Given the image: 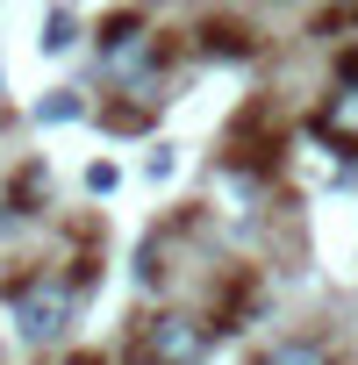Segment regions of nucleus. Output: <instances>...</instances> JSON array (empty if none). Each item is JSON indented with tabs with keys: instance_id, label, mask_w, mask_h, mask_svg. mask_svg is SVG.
Here are the masks:
<instances>
[{
	"instance_id": "obj_5",
	"label": "nucleus",
	"mask_w": 358,
	"mask_h": 365,
	"mask_svg": "<svg viewBox=\"0 0 358 365\" xmlns=\"http://www.w3.org/2000/svg\"><path fill=\"white\" fill-rule=\"evenodd\" d=\"M258 365H337L329 351H315V344H272Z\"/></svg>"
},
{
	"instance_id": "obj_9",
	"label": "nucleus",
	"mask_w": 358,
	"mask_h": 365,
	"mask_svg": "<svg viewBox=\"0 0 358 365\" xmlns=\"http://www.w3.org/2000/svg\"><path fill=\"white\" fill-rule=\"evenodd\" d=\"M172 165H179V158H172V150H165V143H158V150H150V165H143V172H150V179H172Z\"/></svg>"
},
{
	"instance_id": "obj_3",
	"label": "nucleus",
	"mask_w": 358,
	"mask_h": 365,
	"mask_svg": "<svg viewBox=\"0 0 358 365\" xmlns=\"http://www.w3.org/2000/svg\"><path fill=\"white\" fill-rule=\"evenodd\" d=\"M322 136L358 143V79H344V86L329 93V108H322Z\"/></svg>"
},
{
	"instance_id": "obj_4",
	"label": "nucleus",
	"mask_w": 358,
	"mask_h": 365,
	"mask_svg": "<svg viewBox=\"0 0 358 365\" xmlns=\"http://www.w3.org/2000/svg\"><path fill=\"white\" fill-rule=\"evenodd\" d=\"M86 115V101L72 93V86H58L51 101H36V129H65V122H79Z\"/></svg>"
},
{
	"instance_id": "obj_6",
	"label": "nucleus",
	"mask_w": 358,
	"mask_h": 365,
	"mask_svg": "<svg viewBox=\"0 0 358 365\" xmlns=\"http://www.w3.org/2000/svg\"><path fill=\"white\" fill-rule=\"evenodd\" d=\"M72 36H79V22H72V15H65V8H58V15H51V22H44V36H36V43H44V51H51V58H58V51H72Z\"/></svg>"
},
{
	"instance_id": "obj_7",
	"label": "nucleus",
	"mask_w": 358,
	"mask_h": 365,
	"mask_svg": "<svg viewBox=\"0 0 358 365\" xmlns=\"http://www.w3.org/2000/svg\"><path fill=\"white\" fill-rule=\"evenodd\" d=\"M208 58H244L251 43H237V29H208V43H201Z\"/></svg>"
},
{
	"instance_id": "obj_10",
	"label": "nucleus",
	"mask_w": 358,
	"mask_h": 365,
	"mask_svg": "<svg viewBox=\"0 0 358 365\" xmlns=\"http://www.w3.org/2000/svg\"><path fill=\"white\" fill-rule=\"evenodd\" d=\"M65 365H101V358H65Z\"/></svg>"
},
{
	"instance_id": "obj_2",
	"label": "nucleus",
	"mask_w": 358,
	"mask_h": 365,
	"mask_svg": "<svg viewBox=\"0 0 358 365\" xmlns=\"http://www.w3.org/2000/svg\"><path fill=\"white\" fill-rule=\"evenodd\" d=\"M136 351H143V365H201L208 358V329L194 315H150L136 329Z\"/></svg>"
},
{
	"instance_id": "obj_1",
	"label": "nucleus",
	"mask_w": 358,
	"mask_h": 365,
	"mask_svg": "<svg viewBox=\"0 0 358 365\" xmlns=\"http://www.w3.org/2000/svg\"><path fill=\"white\" fill-rule=\"evenodd\" d=\"M72 308H79V279L36 272L29 287H15V336H22V344H51V336H65Z\"/></svg>"
},
{
	"instance_id": "obj_8",
	"label": "nucleus",
	"mask_w": 358,
	"mask_h": 365,
	"mask_svg": "<svg viewBox=\"0 0 358 365\" xmlns=\"http://www.w3.org/2000/svg\"><path fill=\"white\" fill-rule=\"evenodd\" d=\"M115 187H122V172H115L108 158H101V165H86V194H115Z\"/></svg>"
}]
</instances>
